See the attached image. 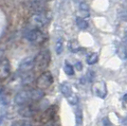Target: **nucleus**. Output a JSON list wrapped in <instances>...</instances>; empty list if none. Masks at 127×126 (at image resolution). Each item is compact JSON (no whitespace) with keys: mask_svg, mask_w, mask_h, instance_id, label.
Instances as JSON below:
<instances>
[{"mask_svg":"<svg viewBox=\"0 0 127 126\" xmlns=\"http://www.w3.org/2000/svg\"><path fill=\"white\" fill-rule=\"evenodd\" d=\"M75 120H76V124L77 126H80L83 122V112L81 108H78L75 113Z\"/></svg>","mask_w":127,"mask_h":126,"instance_id":"18","label":"nucleus"},{"mask_svg":"<svg viewBox=\"0 0 127 126\" xmlns=\"http://www.w3.org/2000/svg\"><path fill=\"white\" fill-rule=\"evenodd\" d=\"M30 101H32V89L21 90L14 97V102L17 105H27Z\"/></svg>","mask_w":127,"mask_h":126,"instance_id":"3","label":"nucleus"},{"mask_svg":"<svg viewBox=\"0 0 127 126\" xmlns=\"http://www.w3.org/2000/svg\"><path fill=\"white\" fill-rule=\"evenodd\" d=\"M99 61V54L98 53H91L88 57L86 58V63L88 64H94Z\"/></svg>","mask_w":127,"mask_h":126,"instance_id":"16","label":"nucleus"},{"mask_svg":"<svg viewBox=\"0 0 127 126\" xmlns=\"http://www.w3.org/2000/svg\"><path fill=\"white\" fill-rule=\"evenodd\" d=\"M11 63L7 58L0 60V81H5L11 75Z\"/></svg>","mask_w":127,"mask_h":126,"instance_id":"5","label":"nucleus"},{"mask_svg":"<svg viewBox=\"0 0 127 126\" xmlns=\"http://www.w3.org/2000/svg\"><path fill=\"white\" fill-rule=\"evenodd\" d=\"M48 22H49V18L44 12L34 13L31 18V23L35 27H37V28L46 27L48 24Z\"/></svg>","mask_w":127,"mask_h":126,"instance_id":"4","label":"nucleus"},{"mask_svg":"<svg viewBox=\"0 0 127 126\" xmlns=\"http://www.w3.org/2000/svg\"><path fill=\"white\" fill-rule=\"evenodd\" d=\"M75 67H76L77 70L81 71V70L83 69V63H81V62H76V63H75Z\"/></svg>","mask_w":127,"mask_h":126,"instance_id":"23","label":"nucleus"},{"mask_svg":"<svg viewBox=\"0 0 127 126\" xmlns=\"http://www.w3.org/2000/svg\"><path fill=\"white\" fill-rule=\"evenodd\" d=\"M36 109L32 105H23L18 110V114L23 118H32L35 115Z\"/></svg>","mask_w":127,"mask_h":126,"instance_id":"9","label":"nucleus"},{"mask_svg":"<svg viewBox=\"0 0 127 126\" xmlns=\"http://www.w3.org/2000/svg\"><path fill=\"white\" fill-rule=\"evenodd\" d=\"M34 63L35 66L40 70H44L48 66L50 63V53L48 49L42 50L36 55L34 58Z\"/></svg>","mask_w":127,"mask_h":126,"instance_id":"1","label":"nucleus"},{"mask_svg":"<svg viewBox=\"0 0 127 126\" xmlns=\"http://www.w3.org/2000/svg\"><path fill=\"white\" fill-rule=\"evenodd\" d=\"M122 122H123V124L127 125V117L125 118V119H124V120H123V121H122Z\"/></svg>","mask_w":127,"mask_h":126,"instance_id":"26","label":"nucleus"},{"mask_svg":"<svg viewBox=\"0 0 127 126\" xmlns=\"http://www.w3.org/2000/svg\"><path fill=\"white\" fill-rule=\"evenodd\" d=\"M11 126H32V124L28 121H25V120H21V121H14Z\"/></svg>","mask_w":127,"mask_h":126,"instance_id":"20","label":"nucleus"},{"mask_svg":"<svg viewBox=\"0 0 127 126\" xmlns=\"http://www.w3.org/2000/svg\"><path fill=\"white\" fill-rule=\"evenodd\" d=\"M68 48L71 52L76 53L81 49V46H80V44L76 40H71L68 43Z\"/></svg>","mask_w":127,"mask_h":126,"instance_id":"14","label":"nucleus"},{"mask_svg":"<svg viewBox=\"0 0 127 126\" xmlns=\"http://www.w3.org/2000/svg\"><path fill=\"white\" fill-rule=\"evenodd\" d=\"M31 7L33 11H36V13H41V12H44V10H45V6L43 4V2H40V1H34V2H32L31 4Z\"/></svg>","mask_w":127,"mask_h":126,"instance_id":"12","label":"nucleus"},{"mask_svg":"<svg viewBox=\"0 0 127 126\" xmlns=\"http://www.w3.org/2000/svg\"><path fill=\"white\" fill-rule=\"evenodd\" d=\"M123 43L125 44V46H127V36L124 37V39H123Z\"/></svg>","mask_w":127,"mask_h":126,"instance_id":"25","label":"nucleus"},{"mask_svg":"<svg viewBox=\"0 0 127 126\" xmlns=\"http://www.w3.org/2000/svg\"><path fill=\"white\" fill-rule=\"evenodd\" d=\"M76 24H77L78 28L81 30H86L88 28V23L85 21L84 18H82L80 16L76 17Z\"/></svg>","mask_w":127,"mask_h":126,"instance_id":"15","label":"nucleus"},{"mask_svg":"<svg viewBox=\"0 0 127 126\" xmlns=\"http://www.w3.org/2000/svg\"><path fill=\"white\" fill-rule=\"evenodd\" d=\"M93 91H94V93L96 94L97 97L104 99L106 97V95H107V87H106L105 83L103 81L97 82L93 85Z\"/></svg>","mask_w":127,"mask_h":126,"instance_id":"8","label":"nucleus"},{"mask_svg":"<svg viewBox=\"0 0 127 126\" xmlns=\"http://www.w3.org/2000/svg\"><path fill=\"white\" fill-rule=\"evenodd\" d=\"M64 70L65 74L68 75V76L74 75V68H73V66H72L71 64H69L68 63H65L64 66Z\"/></svg>","mask_w":127,"mask_h":126,"instance_id":"19","label":"nucleus"},{"mask_svg":"<svg viewBox=\"0 0 127 126\" xmlns=\"http://www.w3.org/2000/svg\"><path fill=\"white\" fill-rule=\"evenodd\" d=\"M67 100H68V102L71 105H75V104H77V102H78V97L74 94V95H72L70 98H68Z\"/></svg>","mask_w":127,"mask_h":126,"instance_id":"21","label":"nucleus"},{"mask_svg":"<svg viewBox=\"0 0 127 126\" xmlns=\"http://www.w3.org/2000/svg\"><path fill=\"white\" fill-rule=\"evenodd\" d=\"M34 66H35L34 58L27 57L19 64V72H21V73H29L31 70L33 69Z\"/></svg>","mask_w":127,"mask_h":126,"instance_id":"7","label":"nucleus"},{"mask_svg":"<svg viewBox=\"0 0 127 126\" xmlns=\"http://www.w3.org/2000/svg\"><path fill=\"white\" fill-rule=\"evenodd\" d=\"M55 113H56V111L54 110V107L51 106V107H49L48 109L45 111L44 113H43L42 117H41V121L42 122L44 123H48L49 121H51L53 119V117L55 115Z\"/></svg>","mask_w":127,"mask_h":126,"instance_id":"10","label":"nucleus"},{"mask_svg":"<svg viewBox=\"0 0 127 126\" xmlns=\"http://www.w3.org/2000/svg\"><path fill=\"white\" fill-rule=\"evenodd\" d=\"M26 38L32 43H43L45 40V36L39 29H33L26 34Z\"/></svg>","mask_w":127,"mask_h":126,"instance_id":"6","label":"nucleus"},{"mask_svg":"<svg viewBox=\"0 0 127 126\" xmlns=\"http://www.w3.org/2000/svg\"><path fill=\"white\" fill-rule=\"evenodd\" d=\"M53 76L49 71H44L36 80L37 88L41 90L47 89L53 84Z\"/></svg>","mask_w":127,"mask_h":126,"instance_id":"2","label":"nucleus"},{"mask_svg":"<svg viewBox=\"0 0 127 126\" xmlns=\"http://www.w3.org/2000/svg\"><path fill=\"white\" fill-rule=\"evenodd\" d=\"M60 90H61L62 94H63L66 99H68L72 95H74L71 86H70L68 84H66V83H64V84H62L60 85Z\"/></svg>","mask_w":127,"mask_h":126,"instance_id":"11","label":"nucleus"},{"mask_svg":"<svg viewBox=\"0 0 127 126\" xmlns=\"http://www.w3.org/2000/svg\"><path fill=\"white\" fill-rule=\"evenodd\" d=\"M38 1H40V2H43V3H47V2L50 1V0H38Z\"/></svg>","mask_w":127,"mask_h":126,"instance_id":"27","label":"nucleus"},{"mask_svg":"<svg viewBox=\"0 0 127 126\" xmlns=\"http://www.w3.org/2000/svg\"><path fill=\"white\" fill-rule=\"evenodd\" d=\"M117 54L122 60H126L127 59V48L125 46H119L117 48Z\"/></svg>","mask_w":127,"mask_h":126,"instance_id":"13","label":"nucleus"},{"mask_svg":"<svg viewBox=\"0 0 127 126\" xmlns=\"http://www.w3.org/2000/svg\"><path fill=\"white\" fill-rule=\"evenodd\" d=\"M123 101L127 103V93L125 95H124V96H123Z\"/></svg>","mask_w":127,"mask_h":126,"instance_id":"24","label":"nucleus"},{"mask_svg":"<svg viewBox=\"0 0 127 126\" xmlns=\"http://www.w3.org/2000/svg\"><path fill=\"white\" fill-rule=\"evenodd\" d=\"M55 50L56 53L60 55L61 53L63 52L64 50V40L63 38H58L57 41H56V47H55Z\"/></svg>","mask_w":127,"mask_h":126,"instance_id":"17","label":"nucleus"},{"mask_svg":"<svg viewBox=\"0 0 127 126\" xmlns=\"http://www.w3.org/2000/svg\"><path fill=\"white\" fill-rule=\"evenodd\" d=\"M45 126H52V125H45Z\"/></svg>","mask_w":127,"mask_h":126,"instance_id":"28","label":"nucleus"},{"mask_svg":"<svg viewBox=\"0 0 127 126\" xmlns=\"http://www.w3.org/2000/svg\"><path fill=\"white\" fill-rule=\"evenodd\" d=\"M102 126H112L111 122H110L108 118H103V120H102Z\"/></svg>","mask_w":127,"mask_h":126,"instance_id":"22","label":"nucleus"}]
</instances>
